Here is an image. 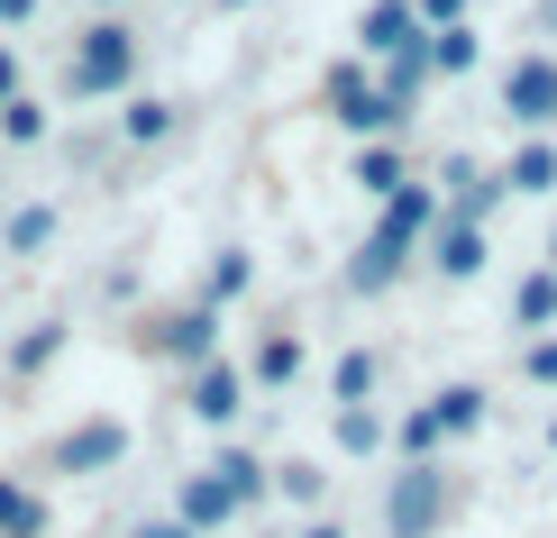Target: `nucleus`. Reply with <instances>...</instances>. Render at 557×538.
<instances>
[{"label": "nucleus", "mask_w": 557, "mask_h": 538, "mask_svg": "<svg viewBox=\"0 0 557 538\" xmlns=\"http://www.w3.org/2000/svg\"><path fill=\"white\" fill-rule=\"evenodd\" d=\"M128 64H137L128 28H91V37H83V55H74V91H120V83H128Z\"/></svg>", "instance_id": "1"}, {"label": "nucleus", "mask_w": 557, "mask_h": 538, "mask_svg": "<svg viewBox=\"0 0 557 538\" xmlns=\"http://www.w3.org/2000/svg\"><path fill=\"white\" fill-rule=\"evenodd\" d=\"M503 110H512V120H530V128L557 120V64H548V55H521L512 83H503Z\"/></svg>", "instance_id": "2"}, {"label": "nucleus", "mask_w": 557, "mask_h": 538, "mask_svg": "<svg viewBox=\"0 0 557 538\" xmlns=\"http://www.w3.org/2000/svg\"><path fill=\"white\" fill-rule=\"evenodd\" d=\"M430 521H438V465H411L393 484V538H421Z\"/></svg>", "instance_id": "3"}, {"label": "nucleus", "mask_w": 557, "mask_h": 538, "mask_svg": "<svg viewBox=\"0 0 557 538\" xmlns=\"http://www.w3.org/2000/svg\"><path fill=\"white\" fill-rule=\"evenodd\" d=\"M120 456H128V429H120V420H91V429L64 438V465H74V475H101V465H120Z\"/></svg>", "instance_id": "4"}, {"label": "nucleus", "mask_w": 557, "mask_h": 538, "mask_svg": "<svg viewBox=\"0 0 557 538\" xmlns=\"http://www.w3.org/2000/svg\"><path fill=\"white\" fill-rule=\"evenodd\" d=\"M366 46H375V55H411V10L403 0H375V10H366Z\"/></svg>", "instance_id": "5"}, {"label": "nucleus", "mask_w": 557, "mask_h": 538, "mask_svg": "<svg viewBox=\"0 0 557 538\" xmlns=\"http://www.w3.org/2000/svg\"><path fill=\"white\" fill-rule=\"evenodd\" d=\"M330 91H338V120H347V128H393V101H375V91H357V74H338Z\"/></svg>", "instance_id": "6"}, {"label": "nucleus", "mask_w": 557, "mask_h": 538, "mask_svg": "<svg viewBox=\"0 0 557 538\" xmlns=\"http://www.w3.org/2000/svg\"><path fill=\"white\" fill-rule=\"evenodd\" d=\"M193 411H201V420H238V374L211 365V374L193 384Z\"/></svg>", "instance_id": "7"}, {"label": "nucleus", "mask_w": 557, "mask_h": 538, "mask_svg": "<svg viewBox=\"0 0 557 538\" xmlns=\"http://www.w3.org/2000/svg\"><path fill=\"white\" fill-rule=\"evenodd\" d=\"M475 265H484V238H475V228H448V238H438V274H457V284H467Z\"/></svg>", "instance_id": "8"}, {"label": "nucleus", "mask_w": 557, "mask_h": 538, "mask_svg": "<svg viewBox=\"0 0 557 538\" xmlns=\"http://www.w3.org/2000/svg\"><path fill=\"white\" fill-rule=\"evenodd\" d=\"M430 420H438V429H475V420H484V392H475V384L438 392V402H430Z\"/></svg>", "instance_id": "9"}, {"label": "nucleus", "mask_w": 557, "mask_h": 538, "mask_svg": "<svg viewBox=\"0 0 557 538\" xmlns=\"http://www.w3.org/2000/svg\"><path fill=\"white\" fill-rule=\"evenodd\" d=\"M0 529H10V538H37V529H46L37 493H18V484H0Z\"/></svg>", "instance_id": "10"}, {"label": "nucleus", "mask_w": 557, "mask_h": 538, "mask_svg": "<svg viewBox=\"0 0 557 538\" xmlns=\"http://www.w3.org/2000/svg\"><path fill=\"white\" fill-rule=\"evenodd\" d=\"M430 220V192H393V210H384V238L393 247H411V228Z\"/></svg>", "instance_id": "11"}, {"label": "nucleus", "mask_w": 557, "mask_h": 538, "mask_svg": "<svg viewBox=\"0 0 557 538\" xmlns=\"http://www.w3.org/2000/svg\"><path fill=\"white\" fill-rule=\"evenodd\" d=\"M548 183H557V155L548 147H521L512 155V192H548Z\"/></svg>", "instance_id": "12"}, {"label": "nucleus", "mask_w": 557, "mask_h": 538, "mask_svg": "<svg viewBox=\"0 0 557 538\" xmlns=\"http://www.w3.org/2000/svg\"><path fill=\"white\" fill-rule=\"evenodd\" d=\"M257 374H265V384H293V374H301V338H265L257 347Z\"/></svg>", "instance_id": "13"}, {"label": "nucleus", "mask_w": 557, "mask_h": 538, "mask_svg": "<svg viewBox=\"0 0 557 538\" xmlns=\"http://www.w3.org/2000/svg\"><path fill=\"white\" fill-rule=\"evenodd\" d=\"M183 511H193V521H228L238 493H228V484H183Z\"/></svg>", "instance_id": "14"}, {"label": "nucleus", "mask_w": 557, "mask_h": 538, "mask_svg": "<svg viewBox=\"0 0 557 538\" xmlns=\"http://www.w3.org/2000/svg\"><path fill=\"white\" fill-rule=\"evenodd\" d=\"M393 265H403V247H393V238H375V247L357 255V284H366V292H375V284H393Z\"/></svg>", "instance_id": "15"}, {"label": "nucleus", "mask_w": 557, "mask_h": 538, "mask_svg": "<svg viewBox=\"0 0 557 538\" xmlns=\"http://www.w3.org/2000/svg\"><path fill=\"white\" fill-rule=\"evenodd\" d=\"M430 55H438V74H467V64H475V37H467V28H448Z\"/></svg>", "instance_id": "16"}, {"label": "nucleus", "mask_w": 557, "mask_h": 538, "mask_svg": "<svg viewBox=\"0 0 557 538\" xmlns=\"http://www.w3.org/2000/svg\"><path fill=\"white\" fill-rule=\"evenodd\" d=\"M366 392H375V365H366V356H338V402H366Z\"/></svg>", "instance_id": "17"}, {"label": "nucleus", "mask_w": 557, "mask_h": 538, "mask_svg": "<svg viewBox=\"0 0 557 538\" xmlns=\"http://www.w3.org/2000/svg\"><path fill=\"white\" fill-rule=\"evenodd\" d=\"M357 183H366V192H403V174H393V155L375 147V155H357Z\"/></svg>", "instance_id": "18"}, {"label": "nucleus", "mask_w": 557, "mask_h": 538, "mask_svg": "<svg viewBox=\"0 0 557 538\" xmlns=\"http://www.w3.org/2000/svg\"><path fill=\"white\" fill-rule=\"evenodd\" d=\"M338 448H375V411L347 402V411H338Z\"/></svg>", "instance_id": "19"}, {"label": "nucleus", "mask_w": 557, "mask_h": 538, "mask_svg": "<svg viewBox=\"0 0 557 538\" xmlns=\"http://www.w3.org/2000/svg\"><path fill=\"white\" fill-rule=\"evenodd\" d=\"M220 484L247 502V493H257V456H220Z\"/></svg>", "instance_id": "20"}, {"label": "nucleus", "mask_w": 557, "mask_h": 538, "mask_svg": "<svg viewBox=\"0 0 557 538\" xmlns=\"http://www.w3.org/2000/svg\"><path fill=\"white\" fill-rule=\"evenodd\" d=\"M557 311V284H548V274H540V284H521V320H548Z\"/></svg>", "instance_id": "21"}, {"label": "nucleus", "mask_w": 557, "mask_h": 538, "mask_svg": "<svg viewBox=\"0 0 557 538\" xmlns=\"http://www.w3.org/2000/svg\"><path fill=\"white\" fill-rule=\"evenodd\" d=\"M174 347H183V356H201V347H211V320H174V329H165Z\"/></svg>", "instance_id": "22"}, {"label": "nucleus", "mask_w": 557, "mask_h": 538, "mask_svg": "<svg viewBox=\"0 0 557 538\" xmlns=\"http://www.w3.org/2000/svg\"><path fill=\"white\" fill-rule=\"evenodd\" d=\"M211 292L228 301V292H247V255H220V274H211Z\"/></svg>", "instance_id": "23"}, {"label": "nucleus", "mask_w": 557, "mask_h": 538, "mask_svg": "<svg viewBox=\"0 0 557 538\" xmlns=\"http://www.w3.org/2000/svg\"><path fill=\"white\" fill-rule=\"evenodd\" d=\"M530 374H540V384H557V338H548V347H530Z\"/></svg>", "instance_id": "24"}, {"label": "nucleus", "mask_w": 557, "mask_h": 538, "mask_svg": "<svg viewBox=\"0 0 557 538\" xmlns=\"http://www.w3.org/2000/svg\"><path fill=\"white\" fill-rule=\"evenodd\" d=\"M10 83H18V64H10V55H0V101H10Z\"/></svg>", "instance_id": "25"}, {"label": "nucleus", "mask_w": 557, "mask_h": 538, "mask_svg": "<svg viewBox=\"0 0 557 538\" xmlns=\"http://www.w3.org/2000/svg\"><path fill=\"white\" fill-rule=\"evenodd\" d=\"M28 10H37V0H0V18H28Z\"/></svg>", "instance_id": "26"}, {"label": "nucleus", "mask_w": 557, "mask_h": 538, "mask_svg": "<svg viewBox=\"0 0 557 538\" xmlns=\"http://www.w3.org/2000/svg\"><path fill=\"white\" fill-rule=\"evenodd\" d=\"M137 538H183V529H137Z\"/></svg>", "instance_id": "27"}, {"label": "nucleus", "mask_w": 557, "mask_h": 538, "mask_svg": "<svg viewBox=\"0 0 557 538\" xmlns=\"http://www.w3.org/2000/svg\"><path fill=\"white\" fill-rule=\"evenodd\" d=\"M311 538H338V529H311Z\"/></svg>", "instance_id": "28"}, {"label": "nucleus", "mask_w": 557, "mask_h": 538, "mask_svg": "<svg viewBox=\"0 0 557 538\" xmlns=\"http://www.w3.org/2000/svg\"><path fill=\"white\" fill-rule=\"evenodd\" d=\"M548 438H557V429H548Z\"/></svg>", "instance_id": "29"}, {"label": "nucleus", "mask_w": 557, "mask_h": 538, "mask_svg": "<svg viewBox=\"0 0 557 538\" xmlns=\"http://www.w3.org/2000/svg\"><path fill=\"white\" fill-rule=\"evenodd\" d=\"M548 18H557V10H548Z\"/></svg>", "instance_id": "30"}]
</instances>
